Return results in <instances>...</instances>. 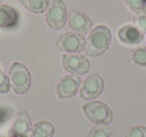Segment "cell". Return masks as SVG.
Wrapping results in <instances>:
<instances>
[{"label":"cell","mask_w":146,"mask_h":137,"mask_svg":"<svg viewBox=\"0 0 146 137\" xmlns=\"http://www.w3.org/2000/svg\"><path fill=\"white\" fill-rule=\"evenodd\" d=\"M111 42L110 28L105 24H99L90 31L87 41H86V55L87 56H100L106 53Z\"/></svg>","instance_id":"cell-1"},{"label":"cell","mask_w":146,"mask_h":137,"mask_svg":"<svg viewBox=\"0 0 146 137\" xmlns=\"http://www.w3.org/2000/svg\"><path fill=\"white\" fill-rule=\"evenodd\" d=\"M85 117L96 126H109L113 122V110L108 104L99 100H91L82 107Z\"/></svg>","instance_id":"cell-2"},{"label":"cell","mask_w":146,"mask_h":137,"mask_svg":"<svg viewBox=\"0 0 146 137\" xmlns=\"http://www.w3.org/2000/svg\"><path fill=\"white\" fill-rule=\"evenodd\" d=\"M9 79L13 91L17 95H26L31 87V74L27 66L14 62L9 68Z\"/></svg>","instance_id":"cell-3"},{"label":"cell","mask_w":146,"mask_h":137,"mask_svg":"<svg viewBox=\"0 0 146 137\" xmlns=\"http://www.w3.org/2000/svg\"><path fill=\"white\" fill-rule=\"evenodd\" d=\"M55 49L66 54H80L86 49V38L76 32H64L56 38Z\"/></svg>","instance_id":"cell-4"},{"label":"cell","mask_w":146,"mask_h":137,"mask_svg":"<svg viewBox=\"0 0 146 137\" xmlns=\"http://www.w3.org/2000/svg\"><path fill=\"white\" fill-rule=\"evenodd\" d=\"M46 24L51 30H60L68 21V12L63 0H53L46 10Z\"/></svg>","instance_id":"cell-5"},{"label":"cell","mask_w":146,"mask_h":137,"mask_svg":"<svg viewBox=\"0 0 146 137\" xmlns=\"http://www.w3.org/2000/svg\"><path fill=\"white\" fill-rule=\"evenodd\" d=\"M63 68L72 76H83L90 71V60L82 54H63L62 56Z\"/></svg>","instance_id":"cell-6"},{"label":"cell","mask_w":146,"mask_h":137,"mask_svg":"<svg viewBox=\"0 0 146 137\" xmlns=\"http://www.w3.org/2000/svg\"><path fill=\"white\" fill-rule=\"evenodd\" d=\"M104 90V79L99 73L88 76L83 81L82 87L80 89V96L83 100H95L101 95Z\"/></svg>","instance_id":"cell-7"},{"label":"cell","mask_w":146,"mask_h":137,"mask_svg":"<svg viewBox=\"0 0 146 137\" xmlns=\"http://www.w3.org/2000/svg\"><path fill=\"white\" fill-rule=\"evenodd\" d=\"M81 89V79L77 76L67 74L59 79L56 85V95L59 99L66 100L69 97H73L80 92Z\"/></svg>","instance_id":"cell-8"},{"label":"cell","mask_w":146,"mask_h":137,"mask_svg":"<svg viewBox=\"0 0 146 137\" xmlns=\"http://www.w3.org/2000/svg\"><path fill=\"white\" fill-rule=\"evenodd\" d=\"M68 24L73 32L82 36L88 35L90 31L92 30V21L90 19V17L78 12V10H72L68 18Z\"/></svg>","instance_id":"cell-9"},{"label":"cell","mask_w":146,"mask_h":137,"mask_svg":"<svg viewBox=\"0 0 146 137\" xmlns=\"http://www.w3.org/2000/svg\"><path fill=\"white\" fill-rule=\"evenodd\" d=\"M31 118L27 110H21L15 114L14 120L12 123V132L10 135L14 136H28V132H31Z\"/></svg>","instance_id":"cell-10"},{"label":"cell","mask_w":146,"mask_h":137,"mask_svg":"<svg viewBox=\"0 0 146 137\" xmlns=\"http://www.w3.org/2000/svg\"><path fill=\"white\" fill-rule=\"evenodd\" d=\"M118 38L126 45H139L144 41V33L132 24H124L119 28Z\"/></svg>","instance_id":"cell-11"},{"label":"cell","mask_w":146,"mask_h":137,"mask_svg":"<svg viewBox=\"0 0 146 137\" xmlns=\"http://www.w3.org/2000/svg\"><path fill=\"white\" fill-rule=\"evenodd\" d=\"M19 13L17 9L8 4L0 5V28L3 30H12L18 24Z\"/></svg>","instance_id":"cell-12"},{"label":"cell","mask_w":146,"mask_h":137,"mask_svg":"<svg viewBox=\"0 0 146 137\" xmlns=\"http://www.w3.org/2000/svg\"><path fill=\"white\" fill-rule=\"evenodd\" d=\"M54 126L48 120H38L31 128L30 137H53Z\"/></svg>","instance_id":"cell-13"},{"label":"cell","mask_w":146,"mask_h":137,"mask_svg":"<svg viewBox=\"0 0 146 137\" xmlns=\"http://www.w3.org/2000/svg\"><path fill=\"white\" fill-rule=\"evenodd\" d=\"M19 4L28 12L41 14V13H45V10H48L50 3L49 0H19Z\"/></svg>","instance_id":"cell-14"},{"label":"cell","mask_w":146,"mask_h":137,"mask_svg":"<svg viewBox=\"0 0 146 137\" xmlns=\"http://www.w3.org/2000/svg\"><path fill=\"white\" fill-rule=\"evenodd\" d=\"M111 128L109 126H95L90 130L87 137H110Z\"/></svg>","instance_id":"cell-15"},{"label":"cell","mask_w":146,"mask_h":137,"mask_svg":"<svg viewBox=\"0 0 146 137\" xmlns=\"http://www.w3.org/2000/svg\"><path fill=\"white\" fill-rule=\"evenodd\" d=\"M126 7L133 13L146 12V1L145 0H123Z\"/></svg>","instance_id":"cell-16"},{"label":"cell","mask_w":146,"mask_h":137,"mask_svg":"<svg viewBox=\"0 0 146 137\" xmlns=\"http://www.w3.org/2000/svg\"><path fill=\"white\" fill-rule=\"evenodd\" d=\"M132 60L140 67H146V48H137L132 53Z\"/></svg>","instance_id":"cell-17"},{"label":"cell","mask_w":146,"mask_h":137,"mask_svg":"<svg viewBox=\"0 0 146 137\" xmlns=\"http://www.w3.org/2000/svg\"><path fill=\"white\" fill-rule=\"evenodd\" d=\"M124 137H146L145 126H132L124 130Z\"/></svg>","instance_id":"cell-18"},{"label":"cell","mask_w":146,"mask_h":137,"mask_svg":"<svg viewBox=\"0 0 146 137\" xmlns=\"http://www.w3.org/2000/svg\"><path fill=\"white\" fill-rule=\"evenodd\" d=\"M12 89L10 79L4 72L0 69V94H8Z\"/></svg>","instance_id":"cell-19"},{"label":"cell","mask_w":146,"mask_h":137,"mask_svg":"<svg viewBox=\"0 0 146 137\" xmlns=\"http://www.w3.org/2000/svg\"><path fill=\"white\" fill-rule=\"evenodd\" d=\"M136 26L142 33H146V13H140L135 19Z\"/></svg>","instance_id":"cell-20"},{"label":"cell","mask_w":146,"mask_h":137,"mask_svg":"<svg viewBox=\"0 0 146 137\" xmlns=\"http://www.w3.org/2000/svg\"><path fill=\"white\" fill-rule=\"evenodd\" d=\"M10 137H28V136H14V135H10Z\"/></svg>","instance_id":"cell-21"},{"label":"cell","mask_w":146,"mask_h":137,"mask_svg":"<svg viewBox=\"0 0 146 137\" xmlns=\"http://www.w3.org/2000/svg\"><path fill=\"white\" fill-rule=\"evenodd\" d=\"M4 1H5V0H0V5H1L3 3H4Z\"/></svg>","instance_id":"cell-22"},{"label":"cell","mask_w":146,"mask_h":137,"mask_svg":"<svg viewBox=\"0 0 146 137\" xmlns=\"http://www.w3.org/2000/svg\"><path fill=\"white\" fill-rule=\"evenodd\" d=\"M145 1H146V0H145Z\"/></svg>","instance_id":"cell-23"}]
</instances>
